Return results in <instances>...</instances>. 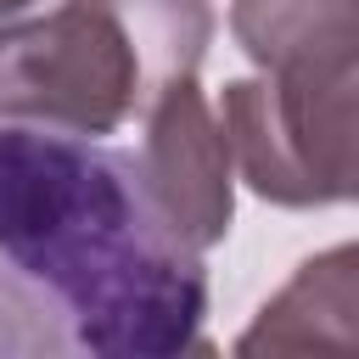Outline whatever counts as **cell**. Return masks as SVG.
Here are the masks:
<instances>
[{
  "label": "cell",
  "mask_w": 359,
  "mask_h": 359,
  "mask_svg": "<svg viewBox=\"0 0 359 359\" xmlns=\"http://www.w3.org/2000/svg\"><path fill=\"white\" fill-rule=\"evenodd\" d=\"M208 269L95 135L0 123V359H180L208 348Z\"/></svg>",
  "instance_id": "6da1fadb"
},
{
  "label": "cell",
  "mask_w": 359,
  "mask_h": 359,
  "mask_svg": "<svg viewBox=\"0 0 359 359\" xmlns=\"http://www.w3.org/2000/svg\"><path fill=\"white\" fill-rule=\"evenodd\" d=\"M353 95L297 90L275 79H230L219 95V129L230 168L275 208H337L353 196Z\"/></svg>",
  "instance_id": "3957f363"
},
{
  "label": "cell",
  "mask_w": 359,
  "mask_h": 359,
  "mask_svg": "<svg viewBox=\"0 0 359 359\" xmlns=\"http://www.w3.org/2000/svg\"><path fill=\"white\" fill-rule=\"evenodd\" d=\"M208 45V0H62L0 22V123L118 135L168 84L196 79Z\"/></svg>",
  "instance_id": "7a4b0ae2"
},
{
  "label": "cell",
  "mask_w": 359,
  "mask_h": 359,
  "mask_svg": "<svg viewBox=\"0 0 359 359\" xmlns=\"http://www.w3.org/2000/svg\"><path fill=\"white\" fill-rule=\"evenodd\" d=\"M140 123L146 135L135 163L151 208L191 252L219 247L236 219V168L208 95L196 90V79H180L146 107Z\"/></svg>",
  "instance_id": "277c9868"
},
{
  "label": "cell",
  "mask_w": 359,
  "mask_h": 359,
  "mask_svg": "<svg viewBox=\"0 0 359 359\" xmlns=\"http://www.w3.org/2000/svg\"><path fill=\"white\" fill-rule=\"evenodd\" d=\"M230 34L275 84H359V0H230Z\"/></svg>",
  "instance_id": "5b68a950"
},
{
  "label": "cell",
  "mask_w": 359,
  "mask_h": 359,
  "mask_svg": "<svg viewBox=\"0 0 359 359\" xmlns=\"http://www.w3.org/2000/svg\"><path fill=\"white\" fill-rule=\"evenodd\" d=\"M34 0H0V17H17V11H28Z\"/></svg>",
  "instance_id": "52a82bcc"
},
{
  "label": "cell",
  "mask_w": 359,
  "mask_h": 359,
  "mask_svg": "<svg viewBox=\"0 0 359 359\" xmlns=\"http://www.w3.org/2000/svg\"><path fill=\"white\" fill-rule=\"evenodd\" d=\"M353 264L359 252L342 241L309 264L258 309V320L241 331L236 353H303V348H353Z\"/></svg>",
  "instance_id": "8992f818"
}]
</instances>
